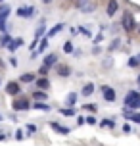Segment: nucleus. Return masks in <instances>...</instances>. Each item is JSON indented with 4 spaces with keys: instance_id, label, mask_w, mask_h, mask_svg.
Masks as SVG:
<instances>
[{
    "instance_id": "obj_1",
    "label": "nucleus",
    "mask_w": 140,
    "mask_h": 146,
    "mask_svg": "<svg viewBox=\"0 0 140 146\" xmlns=\"http://www.w3.org/2000/svg\"><path fill=\"white\" fill-rule=\"evenodd\" d=\"M123 104H125L127 110H138L140 108V92L138 90H129L123 98Z\"/></svg>"
},
{
    "instance_id": "obj_2",
    "label": "nucleus",
    "mask_w": 140,
    "mask_h": 146,
    "mask_svg": "<svg viewBox=\"0 0 140 146\" xmlns=\"http://www.w3.org/2000/svg\"><path fill=\"white\" fill-rule=\"evenodd\" d=\"M121 27H123L127 33H133V31L136 29V21H134L133 12H129V10H127L125 14H123V19H121Z\"/></svg>"
},
{
    "instance_id": "obj_3",
    "label": "nucleus",
    "mask_w": 140,
    "mask_h": 146,
    "mask_svg": "<svg viewBox=\"0 0 140 146\" xmlns=\"http://www.w3.org/2000/svg\"><path fill=\"white\" fill-rule=\"evenodd\" d=\"M15 14L19 15V17H23V19H29L33 15H37V8L35 6H19Z\"/></svg>"
},
{
    "instance_id": "obj_4",
    "label": "nucleus",
    "mask_w": 140,
    "mask_h": 146,
    "mask_svg": "<svg viewBox=\"0 0 140 146\" xmlns=\"http://www.w3.org/2000/svg\"><path fill=\"white\" fill-rule=\"evenodd\" d=\"M12 110L14 111H27V110H31V104L25 98H15L12 102Z\"/></svg>"
},
{
    "instance_id": "obj_5",
    "label": "nucleus",
    "mask_w": 140,
    "mask_h": 146,
    "mask_svg": "<svg viewBox=\"0 0 140 146\" xmlns=\"http://www.w3.org/2000/svg\"><path fill=\"white\" fill-rule=\"evenodd\" d=\"M102 92H104V100L106 102H115V98H117V94H115V88L108 87V85H104L102 87Z\"/></svg>"
},
{
    "instance_id": "obj_6",
    "label": "nucleus",
    "mask_w": 140,
    "mask_h": 146,
    "mask_svg": "<svg viewBox=\"0 0 140 146\" xmlns=\"http://www.w3.org/2000/svg\"><path fill=\"white\" fill-rule=\"evenodd\" d=\"M56 73H58L59 77H69L71 75V67L67 66V64H56Z\"/></svg>"
},
{
    "instance_id": "obj_7",
    "label": "nucleus",
    "mask_w": 140,
    "mask_h": 146,
    "mask_svg": "<svg viewBox=\"0 0 140 146\" xmlns=\"http://www.w3.org/2000/svg\"><path fill=\"white\" fill-rule=\"evenodd\" d=\"M6 92H8V94H12V96H17L19 92H21L19 83H17V81H10V83L6 85Z\"/></svg>"
},
{
    "instance_id": "obj_8",
    "label": "nucleus",
    "mask_w": 140,
    "mask_h": 146,
    "mask_svg": "<svg viewBox=\"0 0 140 146\" xmlns=\"http://www.w3.org/2000/svg\"><path fill=\"white\" fill-rule=\"evenodd\" d=\"M79 10L85 12V14H90V12L96 10V4H92V2H88V0H79Z\"/></svg>"
},
{
    "instance_id": "obj_9",
    "label": "nucleus",
    "mask_w": 140,
    "mask_h": 146,
    "mask_svg": "<svg viewBox=\"0 0 140 146\" xmlns=\"http://www.w3.org/2000/svg\"><path fill=\"white\" fill-rule=\"evenodd\" d=\"M23 44H25V40H23L21 36H17V38H12V40H10V44H8L6 48H8L10 52H15L17 48H21Z\"/></svg>"
},
{
    "instance_id": "obj_10",
    "label": "nucleus",
    "mask_w": 140,
    "mask_h": 146,
    "mask_svg": "<svg viewBox=\"0 0 140 146\" xmlns=\"http://www.w3.org/2000/svg\"><path fill=\"white\" fill-rule=\"evenodd\" d=\"M117 10H119V2L117 0H110L108 2V8H106V14L110 15V17H113V15L117 14Z\"/></svg>"
},
{
    "instance_id": "obj_11",
    "label": "nucleus",
    "mask_w": 140,
    "mask_h": 146,
    "mask_svg": "<svg viewBox=\"0 0 140 146\" xmlns=\"http://www.w3.org/2000/svg\"><path fill=\"white\" fill-rule=\"evenodd\" d=\"M56 64H58V54H54V52H52V54H46V56H44V62H42V66L54 67Z\"/></svg>"
},
{
    "instance_id": "obj_12",
    "label": "nucleus",
    "mask_w": 140,
    "mask_h": 146,
    "mask_svg": "<svg viewBox=\"0 0 140 146\" xmlns=\"http://www.w3.org/2000/svg\"><path fill=\"white\" fill-rule=\"evenodd\" d=\"M63 27H65L63 23H56V25H54V27H52V29L48 31V33H44V36H46V38H48V40H50L52 36H56V35H58L59 31H63Z\"/></svg>"
},
{
    "instance_id": "obj_13",
    "label": "nucleus",
    "mask_w": 140,
    "mask_h": 146,
    "mask_svg": "<svg viewBox=\"0 0 140 146\" xmlns=\"http://www.w3.org/2000/svg\"><path fill=\"white\" fill-rule=\"evenodd\" d=\"M77 98H79L77 92H69V94L65 96V108H75V106H77Z\"/></svg>"
},
{
    "instance_id": "obj_14",
    "label": "nucleus",
    "mask_w": 140,
    "mask_h": 146,
    "mask_svg": "<svg viewBox=\"0 0 140 146\" xmlns=\"http://www.w3.org/2000/svg\"><path fill=\"white\" fill-rule=\"evenodd\" d=\"M35 87L37 88H40V90H48L50 88V81L46 79V77H40V79H35Z\"/></svg>"
},
{
    "instance_id": "obj_15",
    "label": "nucleus",
    "mask_w": 140,
    "mask_h": 146,
    "mask_svg": "<svg viewBox=\"0 0 140 146\" xmlns=\"http://www.w3.org/2000/svg\"><path fill=\"white\" fill-rule=\"evenodd\" d=\"M123 115H125L127 119H133L134 123H138V125H140V113H134L133 110H127V108H123Z\"/></svg>"
},
{
    "instance_id": "obj_16",
    "label": "nucleus",
    "mask_w": 140,
    "mask_h": 146,
    "mask_svg": "<svg viewBox=\"0 0 140 146\" xmlns=\"http://www.w3.org/2000/svg\"><path fill=\"white\" fill-rule=\"evenodd\" d=\"M10 12H12V8L8 6L6 2H4V4H0V21H6L8 15H10Z\"/></svg>"
},
{
    "instance_id": "obj_17",
    "label": "nucleus",
    "mask_w": 140,
    "mask_h": 146,
    "mask_svg": "<svg viewBox=\"0 0 140 146\" xmlns=\"http://www.w3.org/2000/svg\"><path fill=\"white\" fill-rule=\"evenodd\" d=\"M50 127L54 129V131H58L59 135H69V133H71L69 127H63V125H59V123H50Z\"/></svg>"
},
{
    "instance_id": "obj_18",
    "label": "nucleus",
    "mask_w": 140,
    "mask_h": 146,
    "mask_svg": "<svg viewBox=\"0 0 140 146\" xmlns=\"http://www.w3.org/2000/svg\"><path fill=\"white\" fill-rule=\"evenodd\" d=\"M94 90H96L94 83H87V85H85V87H83L81 94H83V96H92V94H94Z\"/></svg>"
},
{
    "instance_id": "obj_19",
    "label": "nucleus",
    "mask_w": 140,
    "mask_h": 146,
    "mask_svg": "<svg viewBox=\"0 0 140 146\" xmlns=\"http://www.w3.org/2000/svg\"><path fill=\"white\" fill-rule=\"evenodd\" d=\"M31 108L40 110V111H50L52 106H50V104H44V102H35V104H31Z\"/></svg>"
},
{
    "instance_id": "obj_20",
    "label": "nucleus",
    "mask_w": 140,
    "mask_h": 146,
    "mask_svg": "<svg viewBox=\"0 0 140 146\" xmlns=\"http://www.w3.org/2000/svg\"><path fill=\"white\" fill-rule=\"evenodd\" d=\"M44 33H46V25H44V23H40V25H38V29L35 31V35H33V40H37V42H38V38L44 35Z\"/></svg>"
},
{
    "instance_id": "obj_21",
    "label": "nucleus",
    "mask_w": 140,
    "mask_h": 146,
    "mask_svg": "<svg viewBox=\"0 0 140 146\" xmlns=\"http://www.w3.org/2000/svg\"><path fill=\"white\" fill-rule=\"evenodd\" d=\"M35 81V73H23L17 83H33Z\"/></svg>"
},
{
    "instance_id": "obj_22",
    "label": "nucleus",
    "mask_w": 140,
    "mask_h": 146,
    "mask_svg": "<svg viewBox=\"0 0 140 146\" xmlns=\"http://www.w3.org/2000/svg\"><path fill=\"white\" fill-rule=\"evenodd\" d=\"M127 66H129V67H138L140 66V52H138V54H134L133 58L129 60V64H127Z\"/></svg>"
},
{
    "instance_id": "obj_23",
    "label": "nucleus",
    "mask_w": 140,
    "mask_h": 146,
    "mask_svg": "<svg viewBox=\"0 0 140 146\" xmlns=\"http://www.w3.org/2000/svg\"><path fill=\"white\" fill-rule=\"evenodd\" d=\"M33 98H35V102H44L46 100V92L44 90H37V92H33Z\"/></svg>"
},
{
    "instance_id": "obj_24",
    "label": "nucleus",
    "mask_w": 140,
    "mask_h": 146,
    "mask_svg": "<svg viewBox=\"0 0 140 146\" xmlns=\"http://www.w3.org/2000/svg\"><path fill=\"white\" fill-rule=\"evenodd\" d=\"M46 46H48V38L46 36H42V38H38V48H37V54L38 52H44Z\"/></svg>"
},
{
    "instance_id": "obj_25",
    "label": "nucleus",
    "mask_w": 140,
    "mask_h": 146,
    "mask_svg": "<svg viewBox=\"0 0 140 146\" xmlns=\"http://www.w3.org/2000/svg\"><path fill=\"white\" fill-rule=\"evenodd\" d=\"M10 40H12V36L8 35V33H2V35H0V46H8Z\"/></svg>"
},
{
    "instance_id": "obj_26",
    "label": "nucleus",
    "mask_w": 140,
    "mask_h": 146,
    "mask_svg": "<svg viewBox=\"0 0 140 146\" xmlns=\"http://www.w3.org/2000/svg\"><path fill=\"white\" fill-rule=\"evenodd\" d=\"M61 50L65 52V54H71V52L75 50V48H73V42H71V40H65V42H63V46H61Z\"/></svg>"
},
{
    "instance_id": "obj_27",
    "label": "nucleus",
    "mask_w": 140,
    "mask_h": 146,
    "mask_svg": "<svg viewBox=\"0 0 140 146\" xmlns=\"http://www.w3.org/2000/svg\"><path fill=\"white\" fill-rule=\"evenodd\" d=\"M59 113L65 115V117H71V115H75V108H61V110H59Z\"/></svg>"
},
{
    "instance_id": "obj_28",
    "label": "nucleus",
    "mask_w": 140,
    "mask_h": 146,
    "mask_svg": "<svg viewBox=\"0 0 140 146\" xmlns=\"http://www.w3.org/2000/svg\"><path fill=\"white\" fill-rule=\"evenodd\" d=\"M102 127H108V129H113V127H115V121H113L111 117H106V119L102 121Z\"/></svg>"
},
{
    "instance_id": "obj_29",
    "label": "nucleus",
    "mask_w": 140,
    "mask_h": 146,
    "mask_svg": "<svg viewBox=\"0 0 140 146\" xmlns=\"http://www.w3.org/2000/svg\"><path fill=\"white\" fill-rule=\"evenodd\" d=\"M119 46H121V40H119V38H113V42L110 44V52H113V50H117Z\"/></svg>"
},
{
    "instance_id": "obj_30",
    "label": "nucleus",
    "mask_w": 140,
    "mask_h": 146,
    "mask_svg": "<svg viewBox=\"0 0 140 146\" xmlns=\"http://www.w3.org/2000/svg\"><path fill=\"white\" fill-rule=\"evenodd\" d=\"M37 131H38V129H37V125H33V123L27 125V133H29V135H35Z\"/></svg>"
},
{
    "instance_id": "obj_31",
    "label": "nucleus",
    "mask_w": 140,
    "mask_h": 146,
    "mask_svg": "<svg viewBox=\"0 0 140 146\" xmlns=\"http://www.w3.org/2000/svg\"><path fill=\"white\" fill-rule=\"evenodd\" d=\"M48 71H50V67H48V66H40V69H38V73H40L42 77H46V75H48Z\"/></svg>"
},
{
    "instance_id": "obj_32",
    "label": "nucleus",
    "mask_w": 140,
    "mask_h": 146,
    "mask_svg": "<svg viewBox=\"0 0 140 146\" xmlns=\"http://www.w3.org/2000/svg\"><path fill=\"white\" fill-rule=\"evenodd\" d=\"M85 123H88V125H96V117H94V115L85 117Z\"/></svg>"
},
{
    "instance_id": "obj_33",
    "label": "nucleus",
    "mask_w": 140,
    "mask_h": 146,
    "mask_svg": "<svg viewBox=\"0 0 140 146\" xmlns=\"http://www.w3.org/2000/svg\"><path fill=\"white\" fill-rule=\"evenodd\" d=\"M23 139H25L23 131H21V129H17V131H15V140H23Z\"/></svg>"
},
{
    "instance_id": "obj_34",
    "label": "nucleus",
    "mask_w": 140,
    "mask_h": 146,
    "mask_svg": "<svg viewBox=\"0 0 140 146\" xmlns=\"http://www.w3.org/2000/svg\"><path fill=\"white\" fill-rule=\"evenodd\" d=\"M85 108L88 110V111H94V113H96V111H98V106H96V104H87Z\"/></svg>"
},
{
    "instance_id": "obj_35",
    "label": "nucleus",
    "mask_w": 140,
    "mask_h": 146,
    "mask_svg": "<svg viewBox=\"0 0 140 146\" xmlns=\"http://www.w3.org/2000/svg\"><path fill=\"white\" fill-rule=\"evenodd\" d=\"M77 31H81L83 35H87V36H90V31L87 29V27H85V25H81V27H79V29H77Z\"/></svg>"
},
{
    "instance_id": "obj_36",
    "label": "nucleus",
    "mask_w": 140,
    "mask_h": 146,
    "mask_svg": "<svg viewBox=\"0 0 140 146\" xmlns=\"http://www.w3.org/2000/svg\"><path fill=\"white\" fill-rule=\"evenodd\" d=\"M123 133H125V135H129V133H131V125H129V123L123 125Z\"/></svg>"
},
{
    "instance_id": "obj_37",
    "label": "nucleus",
    "mask_w": 140,
    "mask_h": 146,
    "mask_svg": "<svg viewBox=\"0 0 140 146\" xmlns=\"http://www.w3.org/2000/svg\"><path fill=\"white\" fill-rule=\"evenodd\" d=\"M6 29H8L6 21H0V31H2V33H6Z\"/></svg>"
},
{
    "instance_id": "obj_38",
    "label": "nucleus",
    "mask_w": 140,
    "mask_h": 146,
    "mask_svg": "<svg viewBox=\"0 0 140 146\" xmlns=\"http://www.w3.org/2000/svg\"><path fill=\"white\" fill-rule=\"evenodd\" d=\"M100 52H102V48H100V46H98V44H96L94 48H92V54H100Z\"/></svg>"
},
{
    "instance_id": "obj_39",
    "label": "nucleus",
    "mask_w": 140,
    "mask_h": 146,
    "mask_svg": "<svg viewBox=\"0 0 140 146\" xmlns=\"http://www.w3.org/2000/svg\"><path fill=\"white\" fill-rule=\"evenodd\" d=\"M10 64H12V66H14V67H15V66H17V60H15V58H14V56H10Z\"/></svg>"
},
{
    "instance_id": "obj_40",
    "label": "nucleus",
    "mask_w": 140,
    "mask_h": 146,
    "mask_svg": "<svg viewBox=\"0 0 140 146\" xmlns=\"http://www.w3.org/2000/svg\"><path fill=\"white\" fill-rule=\"evenodd\" d=\"M77 125H85V117H81V115L77 117Z\"/></svg>"
},
{
    "instance_id": "obj_41",
    "label": "nucleus",
    "mask_w": 140,
    "mask_h": 146,
    "mask_svg": "<svg viewBox=\"0 0 140 146\" xmlns=\"http://www.w3.org/2000/svg\"><path fill=\"white\" fill-rule=\"evenodd\" d=\"M0 140H6V135L4 133H0Z\"/></svg>"
},
{
    "instance_id": "obj_42",
    "label": "nucleus",
    "mask_w": 140,
    "mask_h": 146,
    "mask_svg": "<svg viewBox=\"0 0 140 146\" xmlns=\"http://www.w3.org/2000/svg\"><path fill=\"white\" fill-rule=\"evenodd\" d=\"M52 0H42V4H50Z\"/></svg>"
},
{
    "instance_id": "obj_43",
    "label": "nucleus",
    "mask_w": 140,
    "mask_h": 146,
    "mask_svg": "<svg viewBox=\"0 0 140 146\" xmlns=\"http://www.w3.org/2000/svg\"><path fill=\"white\" fill-rule=\"evenodd\" d=\"M136 83H138V85H140V75H138V79H136Z\"/></svg>"
},
{
    "instance_id": "obj_44",
    "label": "nucleus",
    "mask_w": 140,
    "mask_h": 146,
    "mask_svg": "<svg viewBox=\"0 0 140 146\" xmlns=\"http://www.w3.org/2000/svg\"><path fill=\"white\" fill-rule=\"evenodd\" d=\"M136 29H138V33H140V25H136Z\"/></svg>"
},
{
    "instance_id": "obj_45",
    "label": "nucleus",
    "mask_w": 140,
    "mask_h": 146,
    "mask_svg": "<svg viewBox=\"0 0 140 146\" xmlns=\"http://www.w3.org/2000/svg\"><path fill=\"white\" fill-rule=\"evenodd\" d=\"M4 2H6V0H0V4H4Z\"/></svg>"
}]
</instances>
